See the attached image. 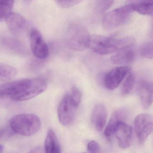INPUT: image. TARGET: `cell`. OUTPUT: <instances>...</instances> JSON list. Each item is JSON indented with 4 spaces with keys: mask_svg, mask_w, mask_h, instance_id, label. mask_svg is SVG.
Listing matches in <instances>:
<instances>
[{
    "mask_svg": "<svg viewBox=\"0 0 153 153\" xmlns=\"http://www.w3.org/2000/svg\"><path fill=\"white\" fill-rule=\"evenodd\" d=\"M30 43L32 52L36 58L44 59L49 54V48L39 30L33 28L30 32Z\"/></svg>",
    "mask_w": 153,
    "mask_h": 153,
    "instance_id": "cell-8",
    "label": "cell"
},
{
    "mask_svg": "<svg viewBox=\"0 0 153 153\" xmlns=\"http://www.w3.org/2000/svg\"><path fill=\"white\" fill-rule=\"evenodd\" d=\"M135 80L134 73L130 71L122 87L121 93L123 95H126L130 93L134 87Z\"/></svg>",
    "mask_w": 153,
    "mask_h": 153,
    "instance_id": "cell-20",
    "label": "cell"
},
{
    "mask_svg": "<svg viewBox=\"0 0 153 153\" xmlns=\"http://www.w3.org/2000/svg\"><path fill=\"white\" fill-rule=\"evenodd\" d=\"M131 47L117 51L111 57V62L114 64L119 65L129 64L133 62L136 58V53Z\"/></svg>",
    "mask_w": 153,
    "mask_h": 153,
    "instance_id": "cell-14",
    "label": "cell"
},
{
    "mask_svg": "<svg viewBox=\"0 0 153 153\" xmlns=\"http://www.w3.org/2000/svg\"><path fill=\"white\" fill-rule=\"evenodd\" d=\"M124 48L123 38H116L102 36H91L89 48L102 55L111 54Z\"/></svg>",
    "mask_w": 153,
    "mask_h": 153,
    "instance_id": "cell-3",
    "label": "cell"
},
{
    "mask_svg": "<svg viewBox=\"0 0 153 153\" xmlns=\"http://www.w3.org/2000/svg\"><path fill=\"white\" fill-rule=\"evenodd\" d=\"M114 134L121 148L127 149L130 146L132 139V129L129 125L124 122L120 123L115 129Z\"/></svg>",
    "mask_w": 153,
    "mask_h": 153,
    "instance_id": "cell-11",
    "label": "cell"
},
{
    "mask_svg": "<svg viewBox=\"0 0 153 153\" xmlns=\"http://www.w3.org/2000/svg\"><path fill=\"white\" fill-rule=\"evenodd\" d=\"M133 11H136L139 14L146 16H153V1H134L128 2Z\"/></svg>",
    "mask_w": 153,
    "mask_h": 153,
    "instance_id": "cell-16",
    "label": "cell"
},
{
    "mask_svg": "<svg viewBox=\"0 0 153 153\" xmlns=\"http://www.w3.org/2000/svg\"><path fill=\"white\" fill-rule=\"evenodd\" d=\"M87 149L90 153H99L100 150L99 145L94 140H91L88 144Z\"/></svg>",
    "mask_w": 153,
    "mask_h": 153,
    "instance_id": "cell-25",
    "label": "cell"
},
{
    "mask_svg": "<svg viewBox=\"0 0 153 153\" xmlns=\"http://www.w3.org/2000/svg\"><path fill=\"white\" fill-rule=\"evenodd\" d=\"M76 108L72 103L69 94L65 95L58 107V118L60 123L65 126L72 123Z\"/></svg>",
    "mask_w": 153,
    "mask_h": 153,
    "instance_id": "cell-7",
    "label": "cell"
},
{
    "mask_svg": "<svg viewBox=\"0 0 153 153\" xmlns=\"http://www.w3.org/2000/svg\"><path fill=\"white\" fill-rule=\"evenodd\" d=\"M138 93L143 108L148 109L153 102V84L152 82L147 80H141L139 86Z\"/></svg>",
    "mask_w": 153,
    "mask_h": 153,
    "instance_id": "cell-12",
    "label": "cell"
},
{
    "mask_svg": "<svg viewBox=\"0 0 153 153\" xmlns=\"http://www.w3.org/2000/svg\"><path fill=\"white\" fill-rule=\"evenodd\" d=\"M130 71L127 66L114 68L107 72L104 78V84L106 88L112 90L117 88Z\"/></svg>",
    "mask_w": 153,
    "mask_h": 153,
    "instance_id": "cell-9",
    "label": "cell"
},
{
    "mask_svg": "<svg viewBox=\"0 0 153 153\" xmlns=\"http://www.w3.org/2000/svg\"><path fill=\"white\" fill-rule=\"evenodd\" d=\"M107 113L105 107L102 104L97 105L92 111L91 121L97 131H100L104 128L107 120Z\"/></svg>",
    "mask_w": 153,
    "mask_h": 153,
    "instance_id": "cell-13",
    "label": "cell"
},
{
    "mask_svg": "<svg viewBox=\"0 0 153 153\" xmlns=\"http://www.w3.org/2000/svg\"><path fill=\"white\" fill-rule=\"evenodd\" d=\"M70 95L71 98L74 105L76 107L79 105L81 100V94L79 90L76 87H73L71 90Z\"/></svg>",
    "mask_w": 153,
    "mask_h": 153,
    "instance_id": "cell-23",
    "label": "cell"
},
{
    "mask_svg": "<svg viewBox=\"0 0 153 153\" xmlns=\"http://www.w3.org/2000/svg\"><path fill=\"white\" fill-rule=\"evenodd\" d=\"M45 153H61L60 146L53 130H48L45 143Z\"/></svg>",
    "mask_w": 153,
    "mask_h": 153,
    "instance_id": "cell-17",
    "label": "cell"
},
{
    "mask_svg": "<svg viewBox=\"0 0 153 153\" xmlns=\"http://www.w3.org/2000/svg\"><path fill=\"white\" fill-rule=\"evenodd\" d=\"M57 4L61 7L63 8H68L74 7L82 2L79 0H63V1H57Z\"/></svg>",
    "mask_w": 153,
    "mask_h": 153,
    "instance_id": "cell-24",
    "label": "cell"
},
{
    "mask_svg": "<svg viewBox=\"0 0 153 153\" xmlns=\"http://www.w3.org/2000/svg\"><path fill=\"white\" fill-rule=\"evenodd\" d=\"M4 147L2 145H0V153H3Z\"/></svg>",
    "mask_w": 153,
    "mask_h": 153,
    "instance_id": "cell-26",
    "label": "cell"
},
{
    "mask_svg": "<svg viewBox=\"0 0 153 153\" xmlns=\"http://www.w3.org/2000/svg\"><path fill=\"white\" fill-rule=\"evenodd\" d=\"M133 11L131 6L128 4L108 12L103 19L104 28L110 30L121 25L128 20Z\"/></svg>",
    "mask_w": 153,
    "mask_h": 153,
    "instance_id": "cell-5",
    "label": "cell"
},
{
    "mask_svg": "<svg viewBox=\"0 0 153 153\" xmlns=\"http://www.w3.org/2000/svg\"><path fill=\"white\" fill-rule=\"evenodd\" d=\"M90 37L91 36L85 27L80 24H73L68 30V45L73 51H84L89 48Z\"/></svg>",
    "mask_w": 153,
    "mask_h": 153,
    "instance_id": "cell-4",
    "label": "cell"
},
{
    "mask_svg": "<svg viewBox=\"0 0 153 153\" xmlns=\"http://www.w3.org/2000/svg\"><path fill=\"white\" fill-rule=\"evenodd\" d=\"M47 83L40 78L15 80L0 86V98L16 102H24L34 98L43 93Z\"/></svg>",
    "mask_w": 153,
    "mask_h": 153,
    "instance_id": "cell-1",
    "label": "cell"
},
{
    "mask_svg": "<svg viewBox=\"0 0 153 153\" xmlns=\"http://www.w3.org/2000/svg\"><path fill=\"white\" fill-rule=\"evenodd\" d=\"M153 118L147 114H139L134 120L135 132L139 143L142 145L153 130Z\"/></svg>",
    "mask_w": 153,
    "mask_h": 153,
    "instance_id": "cell-6",
    "label": "cell"
},
{
    "mask_svg": "<svg viewBox=\"0 0 153 153\" xmlns=\"http://www.w3.org/2000/svg\"><path fill=\"white\" fill-rule=\"evenodd\" d=\"M10 126L16 134L29 137L39 131L42 122L39 117L34 114H20L10 119Z\"/></svg>",
    "mask_w": 153,
    "mask_h": 153,
    "instance_id": "cell-2",
    "label": "cell"
},
{
    "mask_svg": "<svg viewBox=\"0 0 153 153\" xmlns=\"http://www.w3.org/2000/svg\"><path fill=\"white\" fill-rule=\"evenodd\" d=\"M114 3L113 1H97L96 2V10L99 13H102L109 9Z\"/></svg>",
    "mask_w": 153,
    "mask_h": 153,
    "instance_id": "cell-22",
    "label": "cell"
},
{
    "mask_svg": "<svg viewBox=\"0 0 153 153\" xmlns=\"http://www.w3.org/2000/svg\"><path fill=\"white\" fill-rule=\"evenodd\" d=\"M17 71L13 66L0 62V80L9 81L14 78Z\"/></svg>",
    "mask_w": 153,
    "mask_h": 153,
    "instance_id": "cell-18",
    "label": "cell"
},
{
    "mask_svg": "<svg viewBox=\"0 0 153 153\" xmlns=\"http://www.w3.org/2000/svg\"><path fill=\"white\" fill-rule=\"evenodd\" d=\"M6 21L9 29L16 36H22L28 27V22L25 18L17 13H11Z\"/></svg>",
    "mask_w": 153,
    "mask_h": 153,
    "instance_id": "cell-10",
    "label": "cell"
},
{
    "mask_svg": "<svg viewBox=\"0 0 153 153\" xmlns=\"http://www.w3.org/2000/svg\"><path fill=\"white\" fill-rule=\"evenodd\" d=\"M140 52L143 57L148 59H153V42H148L143 45L140 48Z\"/></svg>",
    "mask_w": 153,
    "mask_h": 153,
    "instance_id": "cell-21",
    "label": "cell"
},
{
    "mask_svg": "<svg viewBox=\"0 0 153 153\" xmlns=\"http://www.w3.org/2000/svg\"><path fill=\"white\" fill-rule=\"evenodd\" d=\"M127 116L128 112L124 109H120L114 112L105 130V136L110 137L113 135L117 125L120 123L124 122Z\"/></svg>",
    "mask_w": 153,
    "mask_h": 153,
    "instance_id": "cell-15",
    "label": "cell"
},
{
    "mask_svg": "<svg viewBox=\"0 0 153 153\" xmlns=\"http://www.w3.org/2000/svg\"><path fill=\"white\" fill-rule=\"evenodd\" d=\"M14 1H0V21L6 20L12 13Z\"/></svg>",
    "mask_w": 153,
    "mask_h": 153,
    "instance_id": "cell-19",
    "label": "cell"
}]
</instances>
